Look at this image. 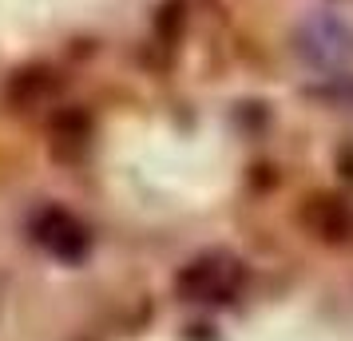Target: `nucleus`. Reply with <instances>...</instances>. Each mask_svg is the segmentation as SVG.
I'll use <instances>...</instances> for the list:
<instances>
[{"label": "nucleus", "instance_id": "1", "mask_svg": "<svg viewBox=\"0 0 353 341\" xmlns=\"http://www.w3.org/2000/svg\"><path fill=\"white\" fill-rule=\"evenodd\" d=\"M294 52L314 72H345L353 64V24L330 8L310 12L294 28Z\"/></svg>", "mask_w": 353, "mask_h": 341}, {"label": "nucleus", "instance_id": "2", "mask_svg": "<svg viewBox=\"0 0 353 341\" xmlns=\"http://www.w3.org/2000/svg\"><path fill=\"white\" fill-rule=\"evenodd\" d=\"M242 282H246V266L234 254L207 250L175 274V293L183 302H194V306H219L242 290Z\"/></svg>", "mask_w": 353, "mask_h": 341}, {"label": "nucleus", "instance_id": "3", "mask_svg": "<svg viewBox=\"0 0 353 341\" xmlns=\"http://www.w3.org/2000/svg\"><path fill=\"white\" fill-rule=\"evenodd\" d=\"M32 238H36L40 250H48L52 258H60V262H80L83 254H88V246H92L88 227H83L72 211H64V207H44V211H36Z\"/></svg>", "mask_w": 353, "mask_h": 341}, {"label": "nucleus", "instance_id": "4", "mask_svg": "<svg viewBox=\"0 0 353 341\" xmlns=\"http://www.w3.org/2000/svg\"><path fill=\"white\" fill-rule=\"evenodd\" d=\"M60 96H64V76L44 64L20 68V72H12V80L4 83V103L20 115H36L44 107H56Z\"/></svg>", "mask_w": 353, "mask_h": 341}, {"label": "nucleus", "instance_id": "5", "mask_svg": "<svg viewBox=\"0 0 353 341\" xmlns=\"http://www.w3.org/2000/svg\"><path fill=\"white\" fill-rule=\"evenodd\" d=\"M302 223H305V230H310L314 238H321V242L337 246V242H350L353 238V207L341 203V198H334V195L305 198Z\"/></svg>", "mask_w": 353, "mask_h": 341}, {"label": "nucleus", "instance_id": "6", "mask_svg": "<svg viewBox=\"0 0 353 341\" xmlns=\"http://www.w3.org/2000/svg\"><path fill=\"white\" fill-rule=\"evenodd\" d=\"M88 139H92V127H88L83 112L72 107V112L56 115V123H52V151L60 159H80L88 151Z\"/></svg>", "mask_w": 353, "mask_h": 341}, {"label": "nucleus", "instance_id": "7", "mask_svg": "<svg viewBox=\"0 0 353 341\" xmlns=\"http://www.w3.org/2000/svg\"><path fill=\"white\" fill-rule=\"evenodd\" d=\"M350 103H353V92H350Z\"/></svg>", "mask_w": 353, "mask_h": 341}]
</instances>
